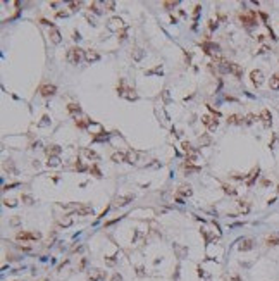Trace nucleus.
<instances>
[{
	"mask_svg": "<svg viewBox=\"0 0 279 281\" xmlns=\"http://www.w3.org/2000/svg\"><path fill=\"white\" fill-rule=\"evenodd\" d=\"M240 19H241V22H243V26H246V28H253L258 24L257 12H255V10H248L246 14H240Z\"/></svg>",
	"mask_w": 279,
	"mask_h": 281,
	"instance_id": "obj_1",
	"label": "nucleus"
},
{
	"mask_svg": "<svg viewBox=\"0 0 279 281\" xmlns=\"http://www.w3.org/2000/svg\"><path fill=\"white\" fill-rule=\"evenodd\" d=\"M67 61L71 62V64H79L81 62V59H84V53L81 49H78V47H73V49L67 50Z\"/></svg>",
	"mask_w": 279,
	"mask_h": 281,
	"instance_id": "obj_2",
	"label": "nucleus"
},
{
	"mask_svg": "<svg viewBox=\"0 0 279 281\" xmlns=\"http://www.w3.org/2000/svg\"><path fill=\"white\" fill-rule=\"evenodd\" d=\"M19 242H31V240H38L40 238V233H28V231H19L16 235Z\"/></svg>",
	"mask_w": 279,
	"mask_h": 281,
	"instance_id": "obj_3",
	"label": "nucleus"
},
{
	"mask_svg": "<svg viewBox=\"0 0 279 281\" xmlns=\"http://www.w3.org/2000/svg\"><path fill=\"white\" fill-rule=\"evenodd\" d=\"M250 78H252V83L253 86H260L262 83H264V74H262V71L260 69H253L252 73H250Z\"/></svg>",
	"mask_w": 279,
	"mask_h": 281,
	"instance_id": "obj_4",
	"label": "nucleus"
},
{
	"mask_svg": "<svg viewBox=\"0 0 279 281\" xmlns=\"http://www.w3.org/2000/svg\"><path fill=\"white\" fill-rule=\"evenodd\" d=\"M55 92H57L55 85H41L40 86V93L43 97H52V95H55Z\"/></svg>",
	"mask_w": 279,
	"mask_h": 281,
	"instance_id": "obj_5",
	"label": "nucleus"
},
{
	"mask_svg": "<svg viewBox=\"0 0 279 281\" xmlns=\"http://www.w3.org/2000/svg\"><path fill=\"white\" fill-rule=\"evenodd\" d=\"M117 92H119V95L126 97L128 100H136V98H138V95L135 93V90H131V88H124V86H121V88H117Z\"/></svg>",
	"mask_w": 279,
	"mask_h": 281,
	"instance_id": "obj_6",
	"label": "nucleus"
},
{
	"mask_svg": "<svg viewBox=\"0 0 279 281\" xmlns=\"http://www.w3.org/2000/svg\"><path fill=\"white\" fill-rule=\"evenodd\" d=\"M229 74H233L234 78H241L243 76V67L236 62H229Z\"/></svg>",
	"mask_w": 279,
	"mask_h": 281,
	"instance_id": "obj_7",
	"label": "nucleus"
},
{
	"mask_svg": "<svg viewBox=\"0 0 279 281\" xmlns=\"http://www.w3.org/2000/svg\"><path fill=\"white\" fill-rule=\"evenodd\" d=\"M105 278V271H100V269H92L90 274H88V279L90 281H100Z\"/></svg>",
	"mask_w": 279,
	"mask_h": 281,
	"instance_id": "obj_8",
	"label": "nucleus"
},
{
	"mask_svg": "<svg viewBox=\"0 0 279 281\" xmlns=\"http://www.w3.org/2000/svg\"><path fill=\"white\" fill-rule=\"evenodd\" d=\"M202 123L209 128V129H215V128H217V119L212 117V116H202Z\"/></svg>",
	"mask_w": 279,
	"mask_h": 281,
	"instance_id": "obj_9",
	"label": "nucleus"
},
{
	"mask_svg": "<svg viewBox=\"0 0 279 281\" xmlns=\"http://www.w3.org/2000/svg\"><path fill=\"white\" fill-rule=\"evenodd\" d=\"M98 59H100V53L98 52H95V50H84V61L86 62L92 64V62H96Z\"/></svg>",
	"mask_w": 279,
	"mask_h": 281,
	"instance_id": "obj_10",
	"label": "nucleus"
},
{
	"mask_svg": "<svg viewBox=\"0 0 279 281\" xmlns=\"http://www.w3.org/2000/svg\"><path fill=\"white\" fill-rule=\"evenodd\" d=\"M202 49H203V52H205V53H217L219 45H215V43H209V42H203V43H202Z\"/></svg>",
	"mask_w": 279,
	"mask_h": 281,
	"instance_id": "obj_11",
	"label": "nucleus"
},
{
	"mask_svg": "<svg viewBox=\"0 0 279 281\" xmlns=\"http://www.w3.org/2000/svg\"><path fill=\"white\" fill-rule=\"evenodd\" d=\"M48 36H50V42L52 43H61V33H59V30H55V28H50V33H48Z\"/></svg>",
	"mask_w": 279,
	"mask_h": 281,
	"instance_id": "obj_12",
	"label": "nucleus"
},
{
	"mask_svg": "<svg viewBox=\"0 0 279 281\" xmlns=\"http://www.w3.org/2000/svg\"><path fill=\"white\" fill-rule=\"evenodd\" d=\"M252 248H253V242L250 240V238H245V240H241V242H240V250L241 252L252 250Z\"/></svg>",
	"mask_w": 279,
	"mask_h": 281,
	"instance_id": "obj_13",
	"label": "nucleus"
},
{
	"mask_svg": "<svg viewBox=\"0 0 279 281\" xmlns=\"http://www.w3.org/2000/svg\"><path fill=\"white\" fill-rule=\"evenodd\" d=\"M74 214L76 216H93V209L92 207H78Z\"/></svg>",
	"mask_w": 279,
	"mask_h": 281,
	"instance_id": "obj_14",
	"label": "nucleus"
},
{
	"mask_svg": "<svg viewBox=\"0 0 279 281\" xmlns=\"http://www.w3.org/2000/svg\"><path fill=\"white\" fill-rule=\"evenodd\" d=\"M260 119H262V123L265 124V126H270V112L267 109H264L260 112Z\"/></svg>",
	"mask_w": 279,
	"mask_h": 281,
	"instance_id": "obj_15",
	"label": "nucleus"
},
{
	"mask_svg": "<svg viewBox=\"0 0 279 281\" xmlns=\"http://www.w3.org/2000/svg\"><path fill=\"white\" fill-rule=\"evenodd\" d=\"M126 157H128L126 152H116V154H112L110 159H112L114 162H122V160H126Z\"/></svg>",
	"mask_w": 279,
	"mask_h": 281,
	"instance_id": "obj_16",
	"label": "nucleus"
},
{
	"mask_svg": "<svg viewBox=\"0 0 279 281\" xmlns=\"http://www.w3.org/2000/svg\"><path fill=\"white\" fill-rule=\"evenodd\" d=\"M227 123H229V124H241V123H243V117L238 116V114H233V116L227 117Z\"/></svg>",
	"mask_w": 279,
	"mask_h": 281,
	"instance_id": "obj_17",
	"label": "nucleus"
},
{
	"mask_svg": "<svg viewBox=\"0 0 279 281\" xmlns=\"http://www.w3.org/2000/svg\"><path fill=\"white\" fill-rule=\"evenodd\" d=\"M270 88H272V90H279V73L272 74V78H270Z\"/></svg>",
	"mask_w": 279,
	"mask_h": 281,
	"instance_id": "obj_18",
	"label": "nucleus"
},
{
	"mask_svg": "<svg viewBox=\"0 0 279 281\" xmlns=\"http://www.w3.org/2000/svg\"><path fill=\"white\" fill-rule=\"evenodd\" d=\"M257 174H258V167H255V169H253V171L250 172V176L246 178V184H248V186H252V184H253V181H255Z\"/></svg>",
	"mask_w": 279,
	"mask_h": 281,
	"instance_id": "obj_19",
	"label": "nucleus"
},
{
	"mask_svg": "<svg viewBox=\"0 0 279 281\" xmlns=\"http://www.w3.org/2000/svg\"><path fill=\"white\" fill-rule=\"evenodd\" d=\"M61 154V147L59 145H50L47 148V155H59Z\"/></svg>",
	"mask_w": 279,
	"mask_h": 281,
	"instance_id": "obj_20",
	"label": "nucleus"
},
{
	"mask_svg": "<svg viewBox=\"0 0 279 281\" xmlns=\"http://www.w3.org/2000/svg\"><path fill=\"white\" fill-rule=\"evenodd\" d=\"M81 152H83L88 159H93V160H96V159H98V154H96V152H93V150H90V148H83Z\"/></svg>",
	"mask_w": 279,
	"mask_h": 281,
	"instance_id": "obj_21",
	"label": "nucleus"
},
{
	"mask_svg": "<svg viewBox=\"0 0 279 281\" xmlns=\"http://www.w3.org/2000/svg\"><path fill=\"white\" fill-rule=\"evenodd\" d=\"M116 26H119V28L122 26V19H119V18H112V19H110V24H109V28L116 30Z\"/></svg>",
	"mask_w": 279,
	"mask_h": 281,
	"instance_id": "obj_22",
	"label": "nucleus"
},
{
	"mask_svg": "<svg viewBox=\"0 0 279 281\" xmlns=\"http://www.w3.org/2000/svg\"><path fill=\"white\" fill-rule=\"evenodd\" d=\"M129 200H133V197H131V195H128V197H122V198H117V205H126L128 202H129Z\"/></svg>",
	"mask_w": 279,
	"mask_h": 281,
	"instance_id": "obj_23",
	"label": "nucleus"
},
{
	"mask_svg": "<svg viewBox=\"0 0 279 281\" xmlns=\"http://www.w3.org/2000/svg\"><path fill=\"white\" fill-rule=\"evenodd\" d=\"M67 110H69L71 114H76V112L79 114V110H81V109H79V105H76V104H69V105H67Z\"/></svg>",
	"mask_w": 279,
	"mask_h": 281,
	"instance_id": "obj_24",
	"label": "nucleus"
},
{
	"mask_svg": "<svg viewBox=\"0 0 279 281\" xmlns=\"http://www.w3.org/2000/svg\"><path fill=\"white\" fill-rule=\"evenodd\" d=\"M88 124H90L88 119H76V126H78V128H86Z\"/></svg>",
	"mask_w": 279,
	"mask_h": 281,
	"instance_id": "obj_25",
	"label": "nucleus"
},
{
	"mask_svg": "<svg viewBox=\"0 0 279 281\" xmlns=\"http://www.w3.org/2000/svg\"><path fill=\"white\" fill-rule=\"evenodd\" d=\"M178 193H181V195H191V190H190V186H181Z\"/></svg>",
	"mask_w": 279,
	"mask_h": 281,
	"instance_id": "obj_26",
	"label": "nucleus"
},
{
	"mask_svg": "<svg viewBox=\"0 0 279 281\" xmlns=\"http://www.w3.org/2000/svg\"><path fill=\"white\" fill-rule=\"evenodd\" d=\"M222 188H224V192H226V193H229V195H236V190L233 188V186H227V184H224Z\"/></svg>",
	"mask_w": 279,
	"mask_h": 281,
	"instance_id": "obj_27",
	"label": "nucleus"
},
{
	"mask_svg": "<svg viewBox=\"0 0 279 281\" xmlns=\"http://www.w3.org/2000/svg\"><path fill=\"white\" fill-rule=\"evenodd\" d=\"M104 7H107V10H114V7H116V2H105Z\"/></svg>",
	"mask_w": 279,
	"mask_h": 281,
	"instance_id": "obj_28",
	"label": "nucleus"
},
{
	"mask_svg": "<svg viewBox=\"0 0 279 281\" xmlns=\"http://www.w3.org/2000/svg\"><path fill=\"white\" fill-rule=\"evenodd\" d=\"M90 171H92V172H93V176H96V178H100V176H102V174H100V171H98V167H96V166H92V169H90Z\"/></svg>",
	"mask_w": 279,
	"mask_h": 281,
	"instance_id": "obj_29",
	"label": "nucleus"
},
{
	"mask_svg": "<svg viewBox=\"0 0 279 281\" xmlns=\"http://www.w3.org/2000/svg\"><path fill=\"white\" fill-rule=\"evenodd\" d=\"M267 245H279V238H269Z\"/></svg>",
	"mask_w": 279,
	"mask_h": 281,
	"instance_id": "obj_30",
	"label": "nucleus"
},
{
	"mask_svg": "<svg viewBox=\"0 0 279 281\" xmlns=\"http://www.w3.org/2000/svg\"><path fill=\"white\" fill-rule=\"evenodd\" d=\"M59 224H61V226H69V224H71V217H67V219H62V221H59Z\"/></svg>",
	"mask_w": 279,
	"mask_h": 281,
	"instance_id": "obj_31",
	"label": "nucleus"
},
{
	"mask_svg": "<svg viewBox=\"0 0 279 281\" xmlns=\"http://www.w3.org/2000/svg\"><path fill=\"white\" fill-rule=\"evenodd\" d=\"M176 5H178V2H164V7H167V9H169V7H176Z\"/></svg>",
	"mask_w": 279,
	"mask_h": 281,
	"instance_id": "obj_32",
	"label": "nucleus"
},
{
	"mask_svg": "<svg viewBox=\"0 0 279 281\" xmlns=\"http://www.w3.org/2000/svg\"><path fill=\"white\" fill-rule=\"evenodd\" d=\"M110 281H122V278H121V274H114Z\"/></svg>",
	"mask_w": 279,
	"mask_h": 281,
	"instance_id": "obj_33",
	"label": "nucleus"
},
{
	"mask_svg": "<svg viewBox=\"0 0 279 281\" xmlns=\"http://www.w3.org/2000/svg\"><path fill=\"white\" fill-rule=\"evenodd\" d=\"M79 5H81V2H71V4H69V7L76 9V7H79Z\"/></svg>",
	"mask_w": 279,
	"mask_h": 281,
	"instance_id": "obj_34",
	"label": "nucleus"
},
{
	"mask_svg": "<svg viewBox=\"0 0 279 281\" xmlns=\"http://www.w3.org/2000/svg\"><path fill=\"white\" fill-rule=\"evenodd\" d=\"M253 119H255V116H253V114H248V116H246V123H252Z\"/></svg>",
	"mask_w": 279,
	"mask_h": 281,
	"instance_id": "obj_35",
	"label": "nucleus"
},
{
	"mask_svg": "<svg viewBox=\"0 0 279 281\" xmlns=\"http://www.w3.org/2000/svg\"><path fill=\"white\" fill-rule=\"evenodd\" d=\"M209 26H210V30H214V28H215V26H217V22H214V21H210V24H209Z\"/></svg>",
	"mask_w": 279,
	"mask_h": 281,
	"instance_id": "obj_36",
	"label": "nucleus"
},
{
	"mask_svg": "<svg viewBox=\"0 0 279 281\" xmlns=\"http://www.w3.org/2000/svg\"><path fill=\"white\" fill-rule=\"evenodd\" d=\"M233 281H240V278H238V276H234V278H233Z\"/></svg>",
	"mask_w": 279,
	"mask_h": 281,
	"instance_id": "obj_37",
	"label": "nucleus"
},
{
	"mask_svg": "<svg viewBox=\"0 0 279 281\" xmlns=\"http://www.w3.org/2000/svg\"><path fill=\"white\" fill-rule=\"evenodd\" d=\"M277 193H279V186H277Z\"/></svg>",
	"mask_w": 279,
	"mask_h": 281,
	"instance_id": "obj_38",
	"label": "nucleus"
}]
</instances>
